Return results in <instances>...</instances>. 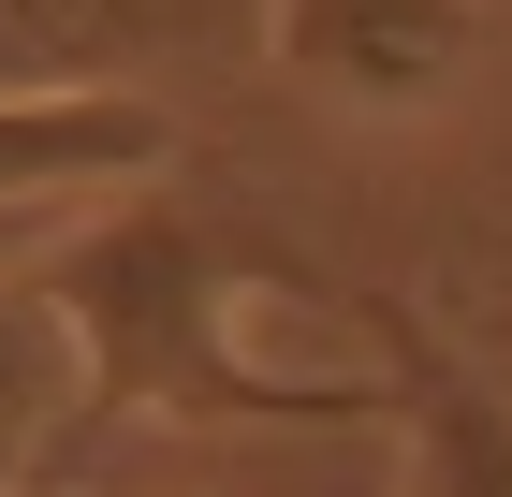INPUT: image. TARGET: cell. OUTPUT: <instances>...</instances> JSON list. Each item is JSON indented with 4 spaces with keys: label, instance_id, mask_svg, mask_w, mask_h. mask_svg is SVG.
I'll return each mask as SVG.
<instances>
[{
    "label": "cell",
    "instance_id": "cell-6",
    "mask_svg": "<svg viewBox=\"0 0 512 497\" xmlns=\"http://www.w3.org/2000/svg\"><path fill=\"white\" fill-rule=\"evenodd\" d=\"M395 454H410V497H512V381L439 351L410 322V410H395Z\"/></svg>",
    "mask_w": 512,
    "mask_h": 497
},
{
    "label": "cell",
    "instance_id": "cell-1",
    "mask_svg": "<svg viewBox=\"0 0 512 497\" xmlns=\"http://www.w3.org/2000/svg\"><path fill=\"white\" fill-rule=\"evenodd\" d=\"M88 322V439L118 424H395L410 410V307H366L264 220L103 191L44 249Z\"/></svg>",
    "mask_w": 512,
    "mask_h": 497
},
{
    "label": "cell",
    "instance_id": "cell-3",
    "mask_svg": "<svg viewBox=\"0 0 512 497\" xmlns=\"http://www.w3.org/2000/svg\"><path fill=\"white\" fill-rule=\"evenodd\" d=\"M264 30V0H0V103H103L161 88Z\"/></svg>",
    "mask_w": 512,
    "mask_h": 497
},
{
    "label": "cell",
    "instance_id": "cell-8",
    "mask_svg": "<svg viewBox=\"0 0 512 497\" xmlns=\"http://www.w3.org/2000/svg\"><path fill=\"white\" fill-rule=\"evenodd\" d=\"M44 497H103V483H44Z\"/></svg>",
    "mask_w": 512,
    "mask_h": 497
},
{
    "label": "cell",
    "instance_id": "cell-2",
    "mask_svg": "<svg viewBox=\"0 0 512 497\" xmlns=\"http://www.w3.org/2000/svg\"><path fill=\"white\" fill-rule=\"evenodd\" d=\"M483 44L498 0H264V59L352 117H439L483 74Z\"/></svg>",
    "mask_w": 512,
    "mask_h": 497
},
{
    "label": "cell",
    "instance_id": "cell-5",
    "mask_svg": "<svg viewBox=\"0 0 512 497\" xmlns=\"http://www.w3.org/2000/svg\"><path fill=\"white\" fill-rule=\"evenodd\" d=\"M176 161V117L147 88L103 103H0V205H88V191H147Z\"/></svg>",
    "mask_w": 512,
    "mask_h": 497
},
{
    "label": "cell",
    "instance_id": "cell-4",
    "mask_svg": "<svg viewBox=\"0 0 512 497\" xmlns=\"http://www.w3.org/2000/svg\"><path fill=\"white\" fill-rule=\"evenodd\" d=\"M88 439V322L44 264H0V497H44V468Z\"/></svg>",
    "mask_w": 512,
    "mask_h": 497
},
{
    "label": "cell",
    "instance_id": "cell-7",
    "mask_svg": "<svg viewBox=\"0 0 512 497\" xmlns=\"http://www.w3.org/2000/svg\"><path fill=\"white\" fill-rule=\"evenodd\" d=\"M88 205H103V191H88ZM88 205H0V264H44V249H59Z\"/></svg>",
    "mask_w": 512,
    "mask_h": 497
}]
</instances>
